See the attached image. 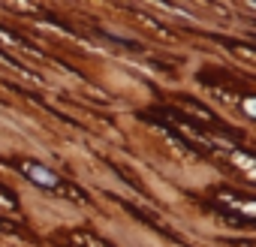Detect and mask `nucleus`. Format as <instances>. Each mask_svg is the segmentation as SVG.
<instances>
[{
	"mask_svg": "<svg viewBox=\"0 0 256 247\" xmlns=\"http://www.w3.org/2000/svg\"><path fill=\"white\" fill-rule=\"evenodd\" d=\"M0 40H4V42H10V46H16V48H22V52H24V54H30V58H40V60L46 58V54H42L40 48H34L28 40H22V36L10 34V30H4V28H0Z\"/></svg>",
	"mask_w": 256,
	"mask_h": 247,
	"instance_id": "nucleus-4",
	"label": "nucleus"
},
{
	"mask_svg": "<svg viewBox=\"0 0 256 247\" xmlns=\"http://www.w3.org/2000/svg\"><path fill=\"white\" fill-rule=\"evenodd\" d=\"M64 241H66L70 247H114L112 241L100 238V235L90 232V229H70V232L64 235Z\"/></svg>",
	"mask_w": 256,
	"mask_h": 247,
	"instance_id": "nucleus-3",
	"label": "nucleus"
},
{
	"mask_svg": "<svg viewBox=\"0 0 256 247\" xmlns=\"http://www.w3.org/2000/svg\"><path fill=\"white\" fill-rule=\"evenodd\" d=\"M30 184H36L40 190H48V193H60V187H64V178L58 175V172H52L48 166H42V163H36V160H24V157H16V160H10Z\"/></svg>",
	"mask_w": 256,
	"mask_h": 247,
	"instance_id": "nucleus-1",
	"label": "nucleus"
},
{
	"mask_svg": "<svg viewBox=\"0 0 256 247\" xmlns=\"http://www.w3.org/2000/svg\"><path fill=\"white\" fill-rule=\"evenodd\" d=\"M214 196H217V202H223L229 211H238L244 220L253 217V199H250V196H235L232 190H214Z\"/></svg>",
	"mask_w": 256,
	"mask_h": 247,
	"instance_id": "nucleus-2",
	"label": "nucleus"
}]
</instances>
